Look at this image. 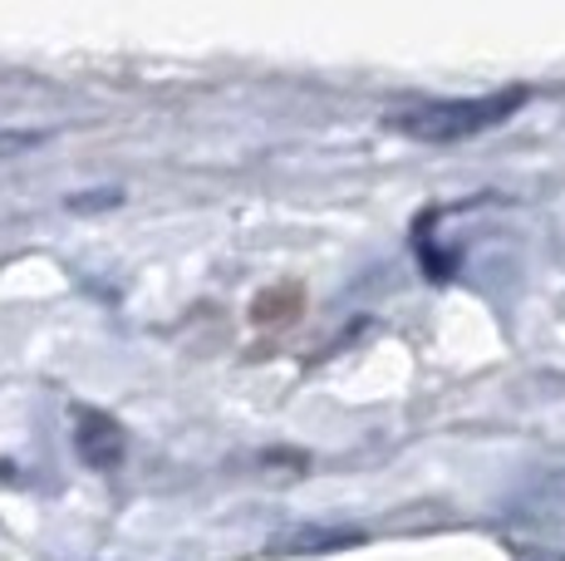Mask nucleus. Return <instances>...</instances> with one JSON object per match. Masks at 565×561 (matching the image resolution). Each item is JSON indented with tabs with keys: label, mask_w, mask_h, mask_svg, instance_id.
I'll return each mask as SVG.
<instances>
[{
	"label": "nucleus",
	"mask_w": 565,
	"mask_h": 561,
	"mask_svg": "<svg viewBox=\"0 0 565 561\" xmlns=\"http://www.w3.org/2000/svg\"><path fill=\"white\" fill-rule=\"evenodd\" d=\"M40 144H45L40 128H0V163H6V158L30 154V148H40Z\"/></svg>",
	"instance_id": "nucleus-4"
},
{
	"label": "nucleus",
	"mask_w": 565,
	"mask_h": 561,
	"mask_svg": "<svg viewBox=\"0 0 565 561\" xmlns=\"http://www.w3.org/2000/svg\"><path fill=\"white\" fill-rule=\"evenodd\" d=\"M124 448H128V438L118 419L99 414V409H74V453H79L84 468H94V473L118 468Z\"/></svg>",
	"instance_id": "nucleus-2"
},
{
	"label": "nucleus",
	"mask_w": 565,
	"mask_h": 561,
	"mask_svg": "<svg viewBox=\"0 0 565 561\" xmlns=\"http://www.w3.org/2000/svg\"><path fill=\"white\" fill-rule=\"evenodd\" d=\"M521 104H526V89L512 84V89H492V94H477V99H438V104H423V109L394 114L388 128L413 138V144H462V138H477L487 128L507 124Z\"/></svg>",
	"instance_id": "nucleus-1"
},
{
	"label": "nucleus",
	"mask_w": 565,
	"mask_h": 561,
	"mask_svg": "<svg viewBox=\"0 0 565 561\" xmlns=\"http://www.w3.org/2000/svg\"><path fill=\"white\" fill-rule=\"evenodd\" d=\"M364 532L354 527H300V532L280 537L276 552L280 557H324V552H344V547H360Z\"/></svg>",
	"instance_id": "nucleus-3"
},
{
	"label": "nucleus",
	"mask_w": 565,
	"mask_h": 561,
	"mask_svg": "<svg viewBox=\"0 0 565 561\" xmlns=\"http://www.w3.org/2000/svg\"><path fill=\"white\" fill-rule=\"evenodd\" d=\"M118 202H124L118 188H94V192H74V198H64V212H104V208H118Z\"/></svg>",
	"instance_id": "nucleus-5"
}]
</instances>
